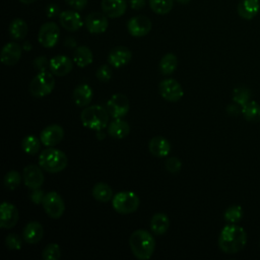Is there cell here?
<instances>
[{
  "label": "cell",
  "mask_w": 260,
  "mask_h": 260,
  "mask_svg": "<svg viewBox=\"0 0 260 260\" xmlns=\"http://www.w3.org/2000/svg\"><path fill=\"white\" fill-rule=\"evenodd\" d=\"M42 204L45 212L55 219L61 217L65 211V203L62 197L55 191L45 194Z\"/></svg>",
  "instance_id": "52a82bcc"
},
{
  "label": "cell",
  "mask_w": 260,
  "mask_h": 260,
  "mask_svg": "<svg viewBox=\"0 0 260 260\" xmlns=\"http://www.w3.org/2000/svg\"><path fill=\"white\" fill-rule=\"evenodd\" d=\"M55 87V78L52 72L41 71L29 83L28 89L32 96L44 98L50 94Z\"/></svg>",
  "instance_id": "5b68a950"
},
{
  "label": "cell",
  "mask_w": 260,
  "mask_h": 260,
  "mask_svg": "<svg viewBox=\"0 0 260 260\" xmlns=\"http://www.w3.org/2000/svg\"><path fill=\"white\" fill-rule=\"evenodd\" d=\"M27 34V24L21 18H14L9 24V35L14 40H22Z\"/></svg>",
  "instance_id": "f546056e"
},
{
  "label": "cell",
  "mask_w": 260,
  "mask_h": 260,
  "mask_svg": "<svg viewBox=\"0 0 260 260\" xmlns=\"http://www.w3.org/2000/svg\"><path fill=\"white\" fill-rule=\"evenodd\" d=\"M0 226L2 229H11L18 221V210L17 208L9 203L4 201L0 207Z\"/></svg>",
  "instance_id": "9a60e30c"
},
{
  "label": "cell",
  "mask_w": 260,
  "mask_h": 260,
  "mask_svg": "<svg viewBox=\"0 0 260 260\" xmlns=\"http://www.w3.org/2000/svg\"><path fill=\"white\" fill-rule=\"evenodd\" d=\"M132 58L131 51L124 46L113 48L108 55V62L115 68H120L127 65Z\"/></svg>",
  "instance_id": "5bb4252c"
},
{
  "label": "cell",
  "mask_w": 260,
  "mask_h": 260,
  "mask_svg": "<svg viewBox=\"0 0 260 260\" xmlns=\"http://www.w3.org/2000/svg\"><path fill=\"white\" fill-rule=\"evenodd\" d=\"M21 47L15 43V42H10L7 43L1 51V62L4 65L7 66H13L15 65L20 57H21Z\"/></svg>",
  "instance_id": "ac0fdd59"
},
{
  "label": "cell",
  "mask_w": 260,
  "mask_h": 260,
  "mask_svg": "<svg viewBox=\"0 0 260 260\" xmlns=\"http://www.w3.org/2000/svg\"><path fill=\"white\" fill-rule=\"evenodd\" d=\"M68 164L66 154L57 148L48 147L39 155L40 167L48 173H59L63 171Z\"/></svg>",
  "instance_id": "277c9868"
},
{
  "label": "cell",
  "mask_w": 260,
  "mask_h": 260,
  "mask_svg": "<svg viewBox=\"0 0 260 260\" xmlns=\"http://www.w3.org/2000/svg\"><path fill=\"white\" fill-rule=\"evenodd\" d=\"M21 3L23 4H31L32 2H35L36 0H19Z\"/></svg>",
  "instance_id": "7dc6e473"
},
{
  "label": "cell",
  "mask_w": 260,
  "mask_h": 260,
  "mask_svg": "<svg viewBox=\"0 0 260 260\" xmlns=\"http://www.w3.org/2000/svg\"><path fill=\"white\" fill-rule=\"evenodd\" d=\"M22 178H23L24 185L31 190L40 188L43 185L45 180L42 170L36 165L26 166L23 169Z\"/></svg>",
  "instance_id": "7c38bea8"
},
{
  "label": "cell",
  "mask_w": 260,
  "mask_h": 260,
  "mask_svg": "<svg viewBox=\"0 0 260 260\" xmlns=\"http://www.w3.org/2000/svg\"><path fill=\"white\" fill-rule=\"evenodd\" d=\"M178 67V58L173 53L166 54L159 62V71L164 75H170L175 72Z\"/></svg>",
  "instance_id": "4dcf8cb0"
},
{
  "label": "cell",
  "mask_w": 260,
  "mask_h": 260,
  "mask_svg": "<svg viewBox=\"0 0 260 260\" xmlns=\"http://www.w3.org/2000/svg\"><path fill=\"white\" fill-rule=\"evenodd\" d=\"M127 9L126 0H102V10L111 18L122 16Z\"/></svg>",
  "instance_id": "ffe728a7"
},
{
  "label": "cell",
  "mask_w": 260,
  "mask_h": 260,
  "mask_svg": "<svg viewBox=\"0 0 260 260\" xmlns=\"http://www.w3.org/2000/svg\"><path fill=\"white\" fill-rule=\"evenodd\" d=\"M149 6L157 14H167L173 8V0H148Z\"/></svg>",
  "instance_id": "836d02e7"
},
{
  "label": "cell",
  "mask_w": 260,
  "mask_h": 260,
  "mask_svg": "<svg viewBox=\"0 0 260 260\" xmlns=\"http://www.w3.org/2000/svg\"><path fill=\"white\" fill-rule=\"evenodd\" d=\"M50 71L57 76H65L71 72L73 68L72 60L64 55H58L50 60Z\"/></svg>",
  "instance_id": "2e32d148"
},
{
  "label": "cell",
  "mask_w": 260,
  "mask_h": 260,
  "mask_svg": "<svg viewBox=\"0 0 260 260\" xmlns=\"http://www.w3.org/2000/svg\"><path fill=\"white\" fill-rule=\"evenodd\" d=\"M93 55L91 50L86 46H79L74 50L73 61L78 67H86L92 63Z\"/></svg>",
  "instance_id": "4316f807"
},
{
  "label": "cell",
  "mask_w": 260,
  "mask_h": 260,
  "mask_svg": "<svg viewBox=\"0 0 260 260\" xmlns=\"http://www.w3.org/2000/svg\"><path fill=\"white\" fill-rule=\"evenodd\" d=\"M151 21L144 15H137L130 18L127 22V29L132 37L140 38L146 36L151 29Z\"/></svg>",
  "instance_id": "8fae6325"
},
{
  "label": "cell",
  "mask_w": 260,
  "mask_h": 260,
  "mask_svg": "<svg viewBox=\"0 0 260 260\" xmlns=\"http://www.w3.org/2000/svg\"><path fill=\"white\" fill-rule=\"evenodd\" d=\"M59 21L60 24L69 31H76L78 30L83 22L81 16L78 12L74 10H65L59 14Z\"/></svg>",
  "instance_id": "d6986e66"
},
{
  "label": "cell",
  "mask_w": 260,
  "mask_h": 260,
  "mask_svg": "<svg viewBox=\"0 0 260 260\" xmlns=\"http://www.w3.org/2000/svg\"><path fill=\"white\" fill-rule=\"evenodd\" d=\"M106 109L113 119H121L129 112V100L125 94L115 93L107 102Z\"/></svg>",
  "instance_id": "ba28073f"
},
{
  "label": "cell",
  "mask_w": 260,
  "mask_h": 260,
  "mask_svg": "<svg viewBox=\"0 0 260 260\" xmlns=\"http://www.w3.org/2000/svg\"><path fill=\"white\" fill-rule=\"evenodd\" d=\"M60 29L58 25L53 21H49L41 26L38 35V41L45 48H53L58 43Z\"/></svg>",
  "instance_id": "30bf717a"
},
{
  "label": "cell",
  "mask_w": 260,
  "mask_h": 260,
  "mask_svg": "<svg viewBox=\"0 0 260 260\" xmlns=\"http://www.w3.org/2000/svg\"><path fill=\"white\" fill-rule=\"evenodd\" d=\"M158 90L162 99L175 103L180 101L184 95L182 85L174 78H167L159 82Z\"/></svg>",
  "instance_id": "9c48e42d"
},
{
  "label": "cell",
  "mask_w": 260,
  "mask_h": 260,
  "mask_svg": "<svg viewBox=\"0 0 260 260\" xmlns=\"http://www.w3.org/2000/svg\"><path fill=\"white\" fill-rule=\"evenodd\" d=\"M41 139L37 138L35 135H27L21 141V148L25 153L34 155L39 152L41 148Z\"/></svg>",
  "instance_id": "1f68e13d"
},
{
  "label": "cell",
  "mask_w": 260,
  "mask_h": 260,
  "mask_svg": "<svg viewBox=\"0 0 260 260\" xmlns=\"http://www.w3.org/2000/svg\"><path fill=\"white\" fill-rule=\"evenodd\" d=\"M30 200L35 203V204H40L43 202V199L45 197V194H44V191L41 190L40 188L38 189H34L32 192L30 193Z\"/></svg>",
  "instance_id": "60d3db41"
},
{
  "label": "cell",
  "mask_w": 260,
  "mask_h": 260,
  "mask_svg": "<svg viewBox=\"0 0 260 260\" xmlns=\"http://www.w3.org/2000/svg\"><path fill=\"white\" fill-rule=\"evenodd\" d=\"M250 98H251V91L247 87H243V86L236 87L233 91L234 102L241 107L246 105L250 101Z\"/></svg>",
  "instance_id": "e575fe53"
},
{
  "label": "cell",
  "mask_w": 260,
  "mask_h": 260,
  "mask_svg": "<svg viewBox=\"0 0 260 260\" xmlns=\"http://www.w3.org/2000/svg\"><path fill=\"white\" fill-rule=\"evenodd\" d=\"M49 64H50V61L48 62V60H47L46 57H44V56H41V57H39V58H37V59L35 60V65H36V67H37L38 69H40L41 71H45L47 65H49Z\"/></svg>",
  "instance_id": "ee69618b"
},
{
  "label": "cell",
  "mask_w": 260,
  "mask_h": 260,
  "mask_svg": "<svg viewBox=\"0 0 260 260\" xmlns=\"http://www.w3.org/2000/svg\"><path fill=\"white\" fill-rule=\"evenodd\" d=\"M109 113L106 108L98 105L85 107L80 114V120L84 127L94 130L102 131L109 122Z\"/></svg>",
  "instance_id": "3957f363"
},
{
  "label": "cell",
  "mask_w": 260,
  "mask_h": 260,
  "mask_svg": "<svg viewBox=\"0 0 260 260\" xmlns=\"http://www.w3.org/2000/svg\"><path fill=\"white\" fill-rule=\"evenodd\" d=\"M61 12H60V8L58 5L54 4V3H51L49 5H47L46 7V15L50 18H53V17H56L57 15H59Z\"/></svg>",
  "instance_id": "7bdbcfd3"
},
{
  "label": "cell",
  "mask_w": 260,
  "mask_h": 260,
  "mask_svg": "<svg viewBox=\"0 0 260 260\" xmlns=\"http://www.w3.org/2000/svg\"><path fill=\"white\" fill-rule=\"evenodd\" d=\"M175 1H177L180 4H187L190 2V0H175Z\"/></svg>",
  "instance_id": "c3c4849f"
},
{
  "label": "cell",
  "mask_w": 260,
  "mask_h": 260,
  "mask_svg": "<svg viewBox=\"0 0 260 260\" xmlns=\"http://www.w3.org/2000/svg\"><path fill=\"white\" fill-rule=\"evenodd\" d=\"M22 179L23 178H21L20 174L17 171L11 170L8 173H6L4 177V180H3L4 186L9 190H14L19 186Z\"/></svg>",
  "instance_id": "d590c367"
},
{
  "label": "cell",
  "mask_w": 260,
  "mask_h": 260,
  "mask_svg": "<svg viewBox=\"0 0 260 260\" xmlns=\"http://www.w3.org/2000/svg\"><path fill=\"white\" fill-rule=\"evenodd\" d=\"M170 228V219L167 214L157 212L150 219V229L154 235H164Z\"/></svg>",
  "instance_id": "484cf974"
},
{
  "label": "cell",
  "mask_w": 260,
  "mask_h": 260,
  "mask_svg": "<svg viewBox=\"0 0 260 260\" xmlns=\"http://www.w3.org/2000/svg\"><path fill=\"white\" fill-rule=\"evenodd\" d=\"M92 89L88 84H80L73 90V101L77 107L85 108L89 105L92 99Z\"/></svg>",
  "instance_id": "cb8c5ba5"
},
{
  "label": "cell",
  "mask_w": 260,
  "mask_h": 260,
  "mask_svg": "<svg viewBox=\"0 0 260 260\" xmlns=\"http://www.w3.org/2000/svg\"><path fill=\"white\" fill-rule=\"evenodd\" d=\"M260 9L259 0H241L238 4V14L246 19L250 20L254 18Z\"/></svg>",
  "instance_id": "603a6c76"
},
{
  "label": "cell",
  "mask_w": 260,
  "mask_h": 260,
  "mask_svg": "<svg viewBox=\"0 0 260 260\" xmlns=\"http://www.w3.org/2000/svg\"><path fill=\"white\" fill-rule=\"evenodd\" d=\"M149 151L156 157H165L171 152L170 141L162 136H155L148 143Z\"/></svg>",
  "instance_id": "44dd1931"
},
{
  "label": "cell",
  "mask_w": 260,
  "mask_h": 260,
  "mask_svg": "<svg viewBox=\"0 0 260 260\" xmlns=\"http://www.w3.org/2000/svg\"><path fill=\"white\" fill-rule=\"evenodd\" d=\"M96 78L101 82H108L112 78V69L109 65L103 64L96 70Z\"/></svg>",
  "instance_id": "f35d334b"
},
{
  "label": "cell",
  "mask_w": 260,
  "mask_h": 260,
  "mask_svg": "<svg viewBox=\"0 0 260 260\" xmlns=\"http://www.w3.org/2000/svg\"><path fill=\"white\" fill-rule=\"evenodd\" d=\"M130 133L129 124L121 119H114L108 125V134L115 139H123Z\"/></svg>",
  "instance_id": "d4e9b609"
},
{
  "label": "cell",
  "mask_w": 260,
  "mask_h": 260,
  "mask_svg": "<svg viewBox=\"0 0 260 260\" xmlns=\"http://www.w3.org/2000/svg\"><path fill=\"white\" fill-rule=\"evenodd\" d=\"M66 3L75 10H82L86 7L87 0H65Z\"/></svg>",
  "instance_id": "b9f144b4"
},
{
  "label": "cell",
  "mask_w": 260,
  "mask_h": 260,
  "mask_svg": "<svg viewBox=\"0 0 260 260\" xmlns=\"http://www.w3.org/2000/svg\"><path fill=\"white\" fill-rule=\"evenodd\" d=\"M241 113L244 118L252 123H257L260 121V105L255 101H249L241 109Z\"/></svg>",
  "instance_id": "f1b7e54d"
},
{
  "label": "cell",
  "mask_w": 260,
  "mask_h": 260,
  "mask_svg": "<svg viewBox=\"0 0 260 260\" xmlns=\"http://www.w3.org/2000/svg\"><path fill=\"white\" fill-rule=\"evenodd\" d=\"M107 15L100 12H92L85 18V26L90 34H102L108 28Z\"/></svg>",
  "instance_id": "e0dca14e"
},
{
  "label": "cell",
  "mask_w": 260,
  "mask_h": 260,
  "mask_svg": "<svg viewBox=\"0 0 260 260\" xmlns=\"http://www.w3.org/2000/svg\"><path fill=\"white\" fill-rule=\"evenodd\" d=\"M129 246L137 259L148 260L154 252L155 241L147 231L136 230L129 238Z\"/></svg>",
  "instance_id": "7a4b0ae2"
},
{
  "label": "cell",
  "mask_w": 260,
  "mask_h": 260,
  "mask_svg": "<svg viewBox=\"0 0 260 260\" xmlns=\"http://www.w3.org/2000/svg\"><path fill=\"white\" fill-rule=\"evenodd\" d=\"M5 245L10 250H20L22 247V239L17 234H9L5 238Z\"/></svg>",
  "instance_id": "74e56055"
},
{
  "label": "cell",
  "mask_w": 260,
  "mask_h": 260,
  "mask_svg": "<svg viewBox=\"0 0 260 260\" xmlns=\"http://www.w3.org/2000/svg\"><path fill=\"white\" fill-rule=\"evenodd\" d=\"M64 138V130L60 125L52 124L43 129L40 139L45 146L51 147L62 141Z\"/></svg>",
  "instance_id": "4fadbf2b"
},
{
  "label": "cell",
  "mask_w": 260,
  "mask_h": 260,
  "mask_svg": "<svg viewBox=\"0 0 260 260\" xmlns=\"http://www.w3.org/2000/svg\"><path fill=\"white\" fill-rule=\"evenodd\" d=\"M91 194L96 201L102 202V203H106L113 198L112 188L108 184L103 183V182L96 183L93 186Z\"/></svg>",
  "instance_id": "83f0119b"
},
{
  "label": "cell",
  "mask_w": 260,
  "mask_h": 260,
  "mask_svg": "<svg viewBox=\"0 0 260 260\" xmlns=\"http://www.w3.org/2000/svg\"><path fill=\"white\" fill-rule=\"evenodd\" d=\"M112 206L120 214H129L137 210L139 198L132 191H122L113 197Z\"/></svg>",
  "instance_id": "8992f818"
},
{
  "label": "cell",
  "mask_w": 260,
  "mask_h": 260,
  "mask_svg": "<svg viewBox=\"0 0 260 260\" xmlns=\"http://www.w3.org/2000/svg\"><path fill=\"white\" fill-rule=\"evenodd\" d=\"M130 6L134 10H140L145 6V0H129Z\"/></svg>",
  "instance_id": "f6af8a7d"
},
{
  "label": "cell",
  "mask_w": 260,
  "mask_h": 260,
  "mask_svg": "<svg viewBox=\"0 0 260 260\" xmlns=\"http://www.w3.org/2000/svg\"><path fill=\"white\" fill-rule=\"evenodd\" d=\"M239 106V105H238ZM237 105H229L228 108H226V111L230 115H238L242 110L239 109Z\"/></svg>",
  "instance_id": "bcb514c9"
},
{
  "label": "cell",
  "mask_w": 260,
  "mask_h": 260,
  "mask_svg": "<svg viewBox=\"0 0 260 260\" xmlns=\"http://www.w3.org/2000/svg\"><path fill=\"white\" fill-rule=\"evenodd\" d=\"M44 235L43 226L38 221H29L22 231V238L27 244L39 243Z\"/></svg>",
  "instance_id": "7402d4cb"
},
{
  "label": "cell",
  "mask_w": 260,
  "mask_h": 260,
  "mask_svg": "<svg viewBox=\"0 0 260 260\" xmlns=\"http://www.w3.org/2000/svg\"><path fill=\"white\" fill-rule=\"evenodd\" d=\"M243 208L240 205H231L224 211L223 217L230 223H237L243 217Z\"/></svg>",
  "instance_id": "d6a6232c"
},
{
  "label": "cell",
  "mask_w": 260,
  "mask_h": 260,
  "mask_svg": "<svg viewBox=\"0 0 260 260\" xmlns=\"http://www.w3.org/2000/svg\"><path fill=\"white\" fill-rule=\"evenodd\" d=\"M165 168L170 173H178L182 168V161L176 156L169 157L165 161Z\"/></svg>",
  "instance_id": "ab89813d"
},
{
  "label": "cell",
  "mask_w": 260,
  "mask_h": 260,
  "mask_svg": "<svg viewBox=\"0 0 260 260\" xmlns=\"http://www.w3.org/2000/svg\"><path fill=\"white\" fill-rule=\"evenodd\" d=\"M248 236L246 231L236 223L225 225L218 236V247L226 254L240 252L247 244Z\"/></svg>",
  "instance_id": "6da1fadb"
},
{
  "label": "cell",
  "mask_w": 260,
  "mask_h": 260,
  "mask_svg": "<svg viewBox=\"0 0 260 260\" xmlns=\"http://www.w3.org/2000/svg\"><path fill=\"white\" fill-rule=\"evenodd\" d=\"M42 257L45 260H58L61 257V249L59 245L56 243L47 245L42 252Z\"/></svg>",
  "instance_id": "8d00e7d4"
}]
</instances>
